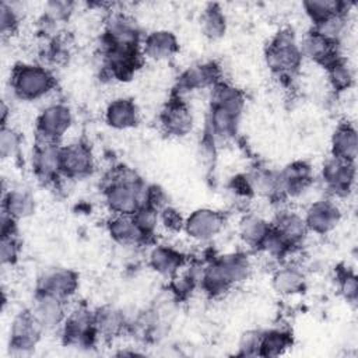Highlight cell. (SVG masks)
I'll list each match as a JSON object with an SVG mask.
<instances>
[{
  "instance_id": "obj_23",
  "label": "cell",
  "mask_w": 358,
  "mask_h": 358,
  "mask_svg": "<svg viewBox=\"0 0 358 358\" xmlns=\"http://www.w3.org/2000/svg\"><path fill=\"white\" fill-rule=\"evenodd\" d=\"M179 42L176 35L168 29H155L148 32L141 42V52L144 57L151 60H166L176 55Z\"/></svg>"
},
{
  "instance_id": "obj_5",
  "label": "cell",
  "mask_w": 358,
  "mask_h": 358,
  "mask_svg": "<svg viewBox=\"0 0 358 358\" xmlns=\"http://www.w3.org/2000/svg\"><path fill=\"white\" fill-rule=\"evenodd\" d=\"M73 124L71 109L63 102L45 106L36 117L35 141L59 143Z\"/></svg>"
},
{
  "instance_id": "obj_11",
  "label": "cell",
  "mask_w": 358,
  "mask_h": 358,
  "mask_svg": "<svg viewBox=\"0 0 358 358\" xmlns=\"http://www.w3.org/2000/svg\"><path fill=\"white\" fill-rule=\"evenodd\" d=\"M78 274L66 267H50L41 273L36 280V292L49 294L63 301L71 298L78 288Z\"/></svg>"
},
{
  "instance_id": "obj_10",
  "label": "cell",
  "mask_w": 358,
  "mask_h": 358,
  "mask_svg": "<svg viewBox=\"0 0 358 358\" xmlns=\"http://www.w3.org/2000/svg\"><path fill=\"white\" fill-rule=\"evenodd\" d=\"M324 187L337 197L347 196L355 182V162L337 157H329L322 166Z\"/></svg>"
},
{
  "instance_id": "obj_12",
  "label": "cell",
  "mask_w": 358,
  "mask_h": 358,
  "mask_svg": "<svg viewBox=\"0 0 358 358\" xmlns=\"http://www.w3.org/2000/svg\"><path fill=\"white\" fill-rule=\"evenodd\" d=\"M281 197L295 199L313 185L312 166L305 161H294L277 171Z\"/></svg>"
},
{
  "instance_id": "obj_8",
  "label": "cell",
  "mask_w": 358,
  "mask_h": 358,
  "mask_svg": "<svg viewBox=\"0 0 358 358\" xmlns=\"http://www.w3.org/2000/svg\"><path fill=\"white\" fill-rule=\"evenodd\" d=\"M62 176L67 179H84L95 169V158L90 145L74 141L60 147Z\"/></svg>"
},
{
  "instance_id": "obj_15",
  "label": "cell",
  "mask_w": 358,
  "mask_h": 358,
  "mask_svg": "<svg viewBox=\"0 0 358 358\" xmlns=\"http://www.w3.org/2000/svg\"><path fill=\"white\" fill-rule=\"evenodd\" d=\"M60 144L49 141H35L32 151V169L43 183L56 182L62 176Z\"/></svg>"
},
{
  "instance_id": "obj_22",
  "label": "cell",
  "mask_w": 358,
  "mask_h": 358,
  "mask_svg": "<svg viewBox=\"0 0 358 358\" xmlns=\"http://www.w3.org/2000/svg\"><path fill=\"white\" fill-rule=\"evenodd\" d=\"M94 323L98 337L112 340L129 329L130 322L120 308L106 303L94 310Z\"/></svg>"
},
{
  "instance_id": "obj_21",
  "label": "cell",
  "mask_w": 358,
  "mask_h": 358,
  "mask_svg": "<svg viewBox=\"0 0 358 358\" xmlns=\"http://www.w3.org/2000/svg\"><path fill=\"white\" fill-rule=\"evenodd\" d=\"M239 119L241 116L234 112L215 105H210L204 133L208 134L215 141V144L220 141H228L236 136Z\"/></svg>"
},
{
  "instance_id": "obj_46",
  "label": "cell",
  "mask_w": 358,
  "mask_h": 358,
  "mask_svg": "<svg viewBox=\"0 0 358 358\" xmlns=\"http://www.w3.org/2000/svg\"><path fill=\"white\" fill-rule=\"evenodd\" d=\"M340 291L344 295V298L354 303L358 296V280L357 275L352 271H345L340 277Z\"/></svg>"
},
{
  "instance_id": "obj_40",
  "label": "cell",
  "mask_w": 358,
  "mask_h": 358,
  "mask_svg": "<svg viewBox=\"0 0 358 358\" xmlns=\"http://www.w3.org/2000/svg\"><path fill=\"white\" fill-rule=\"evenodd\" d=\"M291 249L292 248L273 228L270 229V232L267 234V236L264 238V241L259 248V250L264 252L266 255L274 259L285 257L291 252Z\"/></svg>"
},
{
  "instance_id": "obj_24",
  "label": "cell",
  "mask_w": 358,
  "mask_h": 358,
  "mask_svg": "<svg viewBox=\"0 0 358 358\" xmlns=\"http://www.w3.org/2000/svg\"><path fill=\"white\" fill-rule=\"evenodd\" d=\"M150 267L165 278H173L186 266V257L172 246L157 245L148 253Z\"/></svg>"
},
{
  "instance_id": "obj_38",
  "label": "cell",
  "mask_w": 358,
  "mask_h": 358,
  "mask_svg": "<svg viewBox=\"0 0 358 358\" xmlns=\"http://www.w3.org/2000/svg\"><path fill=\"white\" fill-rule=\"evenodd\" d=\"M21 134L10 124L1 126L0 129V155L3 159L14 158L21 148Z\"/></svg>"
},
{
  "instance_id": "obj_27",
  "label": "cell",
  "mask_w": 358,
  "mask_h": 358,
  "mask_svg": "<svg viewBox=\"0 0 358 358\" xmlns=\"http://www.w3.org/2000/svg\"><path fill=\"white\" fill-rule=\"evenodd\" d=\"M243 176L248 183L250 196H259L270 200L281 199L277 171L263 168V166H256L249 172L243 173Z\"/></svg>"
},
{
  "instance_id": "obj_7",
  "label": "cell",
  "mask_w": 358,
  "mask_h": 358,
  "mask_svg": "<svg viewBox=\"0 0 358 358\" xmlns=\"http://www.w3.org/2000/svg\"><path fill=\"white\" fill-rule=\"evenodd\" d=\"M45 330L31 313L29 308L18 312L10 327V352L17 357L28 355L34 351Z\"/></svg>"
},
{
  "instance_id": "obj_43",
  "label": "cell",
  "mask_w": 358,
  "mask_h": 358,
  "mask_svg": "<svg viewBox=\"0 0 358 358\" xmlns=\"http://www.w3.org/2000/svg\"><path fill=\"white\" fill-rule=\"evenodd\" d=\"M260 340H262V331L260 330H248V331H245L239 338L236 355H239V357H256V355H259Z\"/></svg>"
},
{
  "instance_id": "obj_9",
  "label": "cell",
  "mask_w": 358,
  "mask_h": 358,
  "mask_svg": "<svg viewBox=\"0 0 358 358\" xmlns=\"http://www.w3.org/2000/svg\"><path fill=\"white\" fill-rule=\"evenodd\" d=\"M224 225L225 215L221 211L201 207L185 217L183 231L193 241L208 242L224 229Z\"/></svg>"
},
{
  "instance_id": "obj_28",
  "label": "cell",
  "mask_w": 358,
  "mask_h": 358,
  "mask_svg": "<svg viewBox=\"0 0 358 358\" xmlns=\"http://www.w3.org/2000/svg\"><path fill=\"white\" fill-rule=\"evenodd\" d=\"M306 280L303 271L292 264L278 267L271 275V287L281 296H292L305 289Z\"/></svg>"
},
{
  "instance_id": "obj_16",
  "label": "cell",
  "mask_w": 358,
  "mask_h": 358,
  "mask_svg": "<svg viewBox=\"0 0 358 358\" xmlns=\"http://www.w3.org/2000/svg\"><path fill=\"white\" fill-rule=\"evenodd\" d=\"M218 81H221V70L217 63H197L179 74L176 80V91L180 95L182 92L214 87Z\"/></svg>"
},
{
  "instance_id": "obj_1",
  "label": "cell",
  "mask_w": 358,
  "mask_h": 358,
  "mask_svg": "<svg viewBox=\"0 0 358 358\" xmlns=\"http://www.w3.org/2000/svg\"><path fill=\"white\" fill-rule=\"evenodd\" d=\"M148 189L150 185L123 165L112 168L102 180L103 200L112 214H134L147 206Z\"/></svg>"
},
{
  "instance_id": "obj_19",
  "label": "cell",
  "mask_w": 358,
  "mask_h": 358,
  "mask_svg": "<svg viewBox=\"0 0 358 358\" xmlns=\"http://www.w3.org/2000/svg\"><path fill=\"white\" fill-rule=\"evenodd\" d=\"M299 49H301L302 59H308L323 67L329 66L331 62L340 57L338 45L324 38L315 29L308 31L302 36L299 42Z\"/></svg>"
},
{
  "instance_id": "obj_36",
  "label": "cell",
  "mask_w": 358,
  "mask_h": 358,
  "mask_svg": "<svg viewBox=\"0 0 358 358\" xmlns=\"http://www.w3.org/2000/svg\"><path fill=\"white\" fill-rule=\"evenodd\" d=\"M327 71V80L330 87L336 92L347 91L354 84V71L341 56L324 67Z\"/></svg>"
},
{
  "instance_id": "obj_41",
  "label": "cell",
  "mask_w": 358,
  "mask_h": 358,
  "mask_svg": "<svg viewBox=\"0 0 358 358\" xmlns=\"http://www.w3.org/2000/svg\"><path fill=\"white\" fill-rule=\"evenodd\" d=\"M20 25V15L17 8L8 3L1 1L0 3V31L3 36H11L17 32Z\"/></svg>"
},
{
  "instance_id": "obj_29",
  "label": "cell",
  "mask_w": 358,
  "mask_h": 358,
  "mask_svg": "<svg viewBox=\"0 0 358 358\" xmlns=\"http://www.w3.org/2000/svg\"><path fill=\"white\" fill-rule=\"evenodd\" d=\"M330 151L333 157L355 162L358 155L357 130L351 123H340L331 134Z\"/></svg>"
},
{
  "instance_id": "obj_6",
  "label": "cell",
  "mask_w": 358,
  "mask_h": 358,
  "mask_svg": "<svg viewBox=\"0 0 358 358\" xmlns=\"http://www.w3.org/2000/svg\"><path fill=\"white\" fill-rule=\"evenodd\" d=\"M60 327L63 341L70 347H92L98 338L94 312L83 305L67 312Z\"/></svg>"
},
{
  "instance_id": "obj_13",
  "label": "cell",
  "mask_w": 358,
  "mask_h": 358,
  "mask_svg": "<svg viewBox=\"0 0 358 358\" xmlns=\"http://www.w3.org/2000/svg\"><path fill=\"white\" fill-rule=\"evenodd\" d=\"M159 124L169 137H186L194 127V117L190 108L179 96L168 101L159 113Z\"/></svg>"
},
{
  "instance_id": "obj_18",
  "label": "cell",
  "mask_w": 358,
  "mask_h": 358,
  "mask_svg": "<svg viewBox=\"0 0 358 358\" xmlns=\"http://www.w3.org/2000/svg\"><path fill=\"white\" fill-rule=\"evenodd\" d=\"M271 228L294 249L299 246L309 234L303 214L291 208H280L270 221Z\"/></svg>"
},
{
  "instance_id": "obj_42",
  "label": "cell",
  "mask_w": 358,
  "mask_h": 358,
  "mask_svg": "<svg viewBox=\"0 0 358 358\" xmlns=\"http://www.w3.org/2000/svg\"><path fill=\"white\" fill-rule=\"evenodd\" d=\"M20 256V242L17 234L1 235L0 241V260L3 266H13Z\"/></svg>"
},
{
  "instance_id": "obj_39",
  "label": "cell",
  "mask_w": 358,
  "mask_h": 358,
  "mask_svg": "<svg viewBox=\"0 0 358 358\" xmlns=\"http://www.w3.org/2000/svg\"><path fill=\"white\" fill-rule=\"evenodd\" d=\"M133 217L144 235L151 239L159 225V211L151 206H143L133 214Z\"/></svg>"
},
{
  "instance_id": "obj_4",
  "label": "cell",
  "mask_w": 358,
  "mask_h": 358,
  "mask_svg": "<svg viewBox=\"0 0 358 358\" xmlns=\"http://www.w3.org/2000/svg\"><path fill=\"white\" fill-rule=\"evenodd\" d=\"M141 29L131 15L123 11H115L108 15L102 34L103 50H141Z\"/></svg>"
},
{
  "instance_id": "obj_35",
  "label": "cell",
  "mask_w": 358,
  "mask_h": 358,
  "mask_svg": "<svg viewBox=\"0 0 358 358\" xmlns=\"http://www.w3.org/2000/svg\"><path fill=\"white\" fill-rule=\"evenodd\" d=\"M292 345L291 333L280 329L262 331L259 357H280L285 354Z\"/></svg>"
},
{
  "instance_id": "obj_47",
  "label": "cell",
  "mask_w": 358,
  "mask_h": 358,
  "mask_svg": "<svg viewBox=\"0 0 358 358\" xmlns=\"http://www.w3.org/2000/svg\"><path fill=\"white\" fill-rule=\"evenodd\" d=\"M10 112H11V108L7 105L6 99H3V101H1V103H0V120H1V126L8 124V116H10Z\"/></svg>"
},
{
  "instance_id": "obj_34",
  "label": "cell",
  "mask_w": 358,
  "mask_h": 358,
  "mask_svg": "<svg viewBox=\"0 0 358 358\" xmlns=\"http://www.w3.org/2000/svg\"><path fill=\"white\" fill-rule=\"evenodd\" d=\"M351 6V3L340 0H308L302 3V7L313 25L336 14H348Z\"/></svg>"
},
{
  "instance_id": "obj_26",
  "label": "cell",
  "mask_w": 358,
  "mask_h": 358,
  "mask_svg": "<svg viewBox=\"0 0 358 358\" xmlns=\"http://www.w3.org/2000/svg\"><path fill=\"white\" fill-rule=\"evenodd\" d=\"M36 200L25 187H10L3 190L1 211L15 221L25 220L35 213Z\"/></svg>"
},
{
  "instance_id": "obj_44",
  "label": "cell",
  "mask_w": 358,
  "mask_h": 358,
  "mask_svg": "<svg viewBox=\"0 0 358 358\" xmlns=\"http://www.w3.org/2000/svg\"><path fill=\"white\" fill-rule=\"evenodd\" d=\"M73 8H74V3H71V1L53 0V1L46 3L43 14L48 15L55 22L60 24L70 17V14L73 13Z\"/></svg>"
},
{
  "instance_id": "obj_37",
  "label": "cell",
  "mask_w": 358,
  "mask_h": 358,
  "mask_svg": "<svg viewBox=\"0 0 358 358\" xmlns=\"http://www.w3.org/2000/svg\"><path fill=\"white\" fill-rule=\"evenodd\" d=\"M312 29H315L316 32H319L324 38L330 39L331 42L340 45V41H341V38H343V35L347 29V14L341 13V14L331 15L327 20L313 25Z\"/></svg>"
},
{
  "instance_id": "obj_17",
  "label": "cell",
  "mask_w": 358,
  "mask_h": 358,
  "mask_svg": "<svg viewBox=\"0 0 358 358\" xmlns=\"http://www.w3.org/2000/svg\"><path fill=\"white\" fill-rule=\"evenodd\" d=\"M66 302L67 301L49 294L35 292L29 310L43 330H53L62 326L67 315Z\"/></svg>"
},
{
  "instance_id": "obj_3",
  "label": "cell",
  "mask_w": 358,
  "mask_h": 358,
  "mask_svg": "<svg viewBox=\"0 0 358 358\" xmlns=\"http://www.w3.org/2000/svg\"><path fill=\"white\" fill-rule=\"evenodd\" d=\"M10 87L15 98L21 101H38L55 90L56 80L45 66L18 63L13 67Z\"/></svg>"
},
{
  "instance_id": "obj_45",
  "label": "cell",
  "mask_w": 358,
  "mask_h": 358,
  "mask_svg": "<svg viewBox=\"0 0 358 358\" xmlns=\"http://www.w3.org/2000/svg\"><path fill=\"white\" fill-rule=\"evenodd\" d=\"M159 224H162L171 232L183 231L185 217L172 206H166L159 211Z\"/></svg>"
},
{
  "instance_id": "obj_25",
  "label": "cell",
  "mask_w": 358,
  "mask_h": 358,
  "mask_svg": "<svg viewBox=\"0 0 358 358\" xmlns=\"http://www.w3.org/2000/svg\"><path fill=\"white\" fill-rule=\"evenodd\" d=\"M140 120L137 105L130 98H115L105 109V122L109 127L116 130H126L136 127Z\"/></svg>"
},
{
  "instance_id": "obj_33",
  "label": "cell",
  "mask_w": 358,
  "mask_h": 358,
  "mask_svg": "<svg viewBox=\"0 0 358 358\" xmlns=\"http://www.w3.org/2000/svg\"><path fill=\"white\" fill-rule=\"evenodd\" d=\"M201 34L210 41L221 39L227 32V17L217 3H210L200 14Z\"/></svg>"
},
{
  "instance_id": "obj_32",
  "label": "cell",
  "mask_w": 358,
  "mask_h": 358,
  "mask_svg": "<svg viewBox=\"0 0 358 358\" xmlns=\"http://www.w3.org/2000/svg\"><path fill=\"white\" fill-rule=\"evenodd\" d=\"M215 262L232 285L243 282L249 278L252 273V263L248 255L243 252H231L221 255L215 257Z\"/></svg>"
},
{
  "instance_id": "obj_14",
  "label": "cell",
  "mask_w": 358,
  "mask_h": 358,
  "mask_svg": "<svg viewBox=\"0 0 358 358\" xmlns=\"http://www.w3.org/2000/svg\"><path fill=\"white\" fill-rule=\"evenodd\" d=\"M305 224L309 232L326 235L337 228L341 221L340 207L330 199H320L308 206L303 213Z\"/></svg>"
},
{
  "instance_id": "obj_30",
  "label": "cell",
  "mask_w": 358,
  "mask_h": 358,
  "mask_svg": "<svg viewBox=\"0 0 358 358\" xmlns=\"http://www.w3.org/2000/svg\"><path fill=\"white\" fill-rule=\"evenodd\" d=\"M270 229H271L270 221H267L264 217L255 213L245 214L238 224L239 238L245 245L253 249L260 248L262 242L264 241Z\"/></svg>"
},
{
  "instance_id": "obj_31",
  "label": "cell",
  "mask_w": 358,
  "mask_h": 358,
  "mask_svg": "<svg viewBox=\"0 0 358 358\" xmlns=\"http://www.w3.org/2000/svg\"><path fill=\"white\" fill-rule=\"evenodd\" d=\"M245 103H246L245 94L239 88L234 87L232 84L221 80L214 87H211L210 105L224 108L229 112H234V113L242 116Z\"/></svg>"
},
{
  "instance_id": "obj_2",
  "label": "cell",
  "mask_w": 358,
  "mask_h": 358,
  "mask_svg": "<svg viewBox=\"0 0 358 358\" xmlns=\"http://www.w3.org/2000/svg\"><path fill=\"white\" fill-rule=\"evenodd\" d=\"M268 70L280 78H292L302 63L299 41L292 28H282L274 34L264 50Z\"/></svg>"
},
{
  "instance_id": "obj_20",
  "label": "cell",
  "mask_w": 358,
  "mask_h": 358,
  "mask_svg": "<svg viewBox=\"0 0 358 358\" xmlns=\"http://www.w3.org/2000/svg\"><path fill=\"white\" fill-rule=\"evenodd\" d=\"M106 229L112 241L122 246H138L150 241L137 225L133 214H112L106 222Z\"/></svg>"
}]
</instances>
